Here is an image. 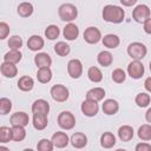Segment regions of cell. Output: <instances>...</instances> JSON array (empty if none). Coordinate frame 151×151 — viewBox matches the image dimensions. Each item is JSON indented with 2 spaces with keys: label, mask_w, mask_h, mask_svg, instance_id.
I'll return each instance as SVG.
<instances>
[{
  "label": "cell",
  "mask_w": 151,
  "mask_h": 151,
  "mask_svg": "<svg viewBox=\"0 0 151 151\" xmlns=\"http://www.w3.org/2000/svg\"><path fill=\"white\" fill-rule=\"evenodd\" d=\"M103 19L111 24H120L125 18V12L120 6L106 5L103 8Z\"/></svg>",
  "instance_id": "1"
},
{
  "label": "cell",
  "mask_w": 151,
  "mask_h": 151,
  "mask_svg": "<svg viewBox=\"0 0 151 151\" xmlns=\"http://www.w3.org/2000/svg\"><path fill=\"white\" fill-rule=\"evenodd\" d=\"M58 14L63 21H72L78 17V9L73 4H63L58 8Z\"/></svg>",
  "instance_id": "2"
},
{
  "label": "cell",
  "mask_w": 151,
  "mask_h": 151,
  "mask_svg": "<svg viewBox=\"0 0 151 151\" xmlns=\"http://www.w3.org/2000/svg\"><path fill=\"white\" fill-rule=\"evenodd\" d=\"M147 53V48L143 42L134 41L127 46V54L133 60H142Z\"/></svg>",
  "instance_id": "3"
},
{
  "label": "cell",
  "mask_w": 151,
  "mask_h": 151,
  "mask_svg": "<svg viewBox=\"0 0 151 151\" xmlns=\"http://www.w3.org/2000/svg\"><path fill=\"white\" fill-rule=\"evenodd\" d=\"M51 96H52L53 100H55L58 103H64L68 99L70 92L65 85L57 84V85H53L51 87Z\"/></svg>",
  "instance_id": "4"
},
{
  "label": "cell",
  "mask_w": 151,
  "mask_h": 151,
  "mask_svg": "<svg viewBox=\"0 0 151 151\" xmlns=\"http://www.w3.org/2000/svg\"><path fill=\"white\" fill-rule=\"evenodd\" d=\"M58 125L63 130H72L76 125V118L70 111H63L58 116Z\"/></svg>",
  "instance_id": "5"
},
{
  "label": "cell",
  "mask_w": 151,
  "mask_h": 151,
  "mask_svg": "<svg viewBox=\"0 0 151 151\" xmlns=\"http://www.w3.org/2000/svg\"><path fill=\"white\" fill-rule=\"evenodd\" d=\"M150 14H151V11L147 5H144V4H140V5H137L132 12V18L134 21L137 22H144L146 19L150 18Z\"/></svg>",
  "instance_id": "6"
},
{
  "label": "cell",
  "mask_w": 151,
  "mask_h": 151,
  "mask_svg": "<svg viewBox=\"0 0 151 151\" xmlns=\"http://www.w3.org/2000/svg\"><path fill=\"white\" fill-rule=\"evenodd\" d=\"M145 68L144 65L140 63V60H132L129 65H127V74L132 78V79H139L144 76Z\"/></svg>",
  "instance_id": "7"
},
{
  "label": "cell",
  "mask_w": 151,
  "mask_h": 151,
  "mask_svg": "<svg viewBox=\"0 0 151 151\" xmlns=\"http://www.w3.org/2000/svg\"><path fill=\"white\" fill-rule=\"evenodd\" d=\"M81 112L84 116L86 117H94L98 111H99V106H98V101L92 100V99H85L81 103Z\"/></svg>",
  "instance_id": "8"
},
{
  "label": "cell",
  "mask_w": 151,
  "mask_h": 151,
  "mask_svg": "<svg viewBox=\"0 0 151 151\" xmlns=\"http://www.w3.org/2000/svg\"><path fill=\"white\" fill-rule=\"evenodd\" d=\"M67 72L68 76L73 79H78L83 74V64L79 59H71L67 63Z\"/></svg>",
  "instance_id": "9"
},
{
  "label": "cell",
  "mask_w": 151,
  "mask_h": 151,
  "mask_svg": "<svg viewBox=\"0 0 151 151\" xmlns=\"http://www.w3.org/2000/svg\"><path fill=\"white\" fill-rule=\"evenodd\" d=\"M101 39H103V38H101V32H100L99 28H97V27H93V26L87 27V28L85 29V32H84V40H85L87 44L93 45V44L99 42Z\"/></svg>",
  "instance_id": "10"
},
{
  "label": "cell",
  "mask_w": 151,
  "mask_h": 151,
  "mask_svg": "<svg viewBox=\"0 0 151 151\" xmlns=\"http://www.w3.org/2000/svg\"><path fill=\"white\" fill-rule=\"evenodd\" d=\"M51 140H52L54 147H57V149H64V147H66V146L68 145V143H70L68 136H67L65 132H63V131H57L55 133H53Z\"/></svg>",
  "instance_id": "11"
},
{
  "label": "cell",
  "mask_w": 151,
  "mask_h": 151,
  "mask_svg": "<svg viewBox=\"0 0 151 151\" xmlns=\"http://www.w3.org/2000/svg\"><path fill=\"white\" fill-rule=\"evenodd\" d=\"M9 123L12 126L14 125H20V126H26L29 123V117L25 112H15L11 116Z\"/></svg>",
  "instance_id": "12"
},
{
  "label": "cell",
  "mask_w": 151,
  "mask_h": 151,
  "mask_svg": "<svg viewBox=\"0 0 151 151\" xmlns=\"http://www.w3.org/2000/svg\"><path fill=\"white\" fill-rule=\"evenodd\" d=\"M63 34H64V38L68 41H72V40H76L79 35V28L76 24H67L65 27H64V31H63Z\"/></svg>",
  "instance_id": "13"
},
{
  "label": "cell",
  "mask_w": 151,
  "mask_h": 151,
  "mask_svg": "<svg viewBox=\"0 0 151 151\" xmlns=\"http://www.w3.org/2000/svg\"><path fill=\"white\" fill-rule=\"evenodd\" d=\"M70 142H71V144H72L73 147H76V149H83L87 144V137L83 132H76V133L72 134Z\"/></svg>",
  "instance_id": "14"
},
{
  "label": "cell",
  "mask_w": 151,
  "mask_h": 151,
  "mask_svg": "<svg viewBox=\"0 0 151 151\" xmlns=\"http://www.w3.org/2000/svg\"><path fill=\"white\" fill-rule=\"evenodd\" d=\"M44 45H45V41L40 35H35L34 34V35L29 37L28 40H27V47L33 52L40 51L44 47Z\"/></svg>",
  "instance_id": "15"
},
{
  "label": "cell",
  "mask_w": 151,
  "mask_h": 151,
  "mask_svg": "<svg viewBox=\"0 0 151 151\" xmlns=\"http://www.w3.org/2000/svg\"><path fill=\"white\" fill-rule=\"evenodd\" d=\"M33 126L35 130H44L46 129L47 124H48V119H47V114H44V113H33Z\"/></svg>",
  "instance_id": "16"
},
{
  "label": "cell",
  "mask_w": 151,
  "mask_h": 151,
  "mask_svg": "<svg viewBox=\"0 0 151 151\" xmlns=\"http://www.w3.org/2000/svg\"><path fill=\"white\" fill-rule=\"evenodd\" d=\"M0 70H1V74L6 78H14L18 74V68L15 64H12V63L4 61L0 66Z\"/></svg>",
  "instance_id": "17"
},
{
  "label": "cell",
  "mask_w": 151,
  "mask_h": 151,
  "mask_svg": "<svg viewBox=\"0 0 151 151\" xmlns=\"http://www.w3.org/2000/svg\"><path fill=\"white\" fill-rule=\"evenodd\" d=\"M119 111V104L114 99H106L103 104V112L107 116L116 114Z\"/></svg>",
  "instance_id": "18"
},
{
  "label": "cell",
  "mask_w": 151,
  "mask_h": 151,
  "mask_svg": "<svg viewBox=\"0 0 151 151\" xmlns=\"http://www.w3.org/2000/svg\"><path fill=\"white\" fill-rule=\"evenodd\" d=\"M32 112L33 113H44L48 114L50 112V104L45 99H38L32 104Z\"/></svg>",
  "instance_id": "19"
},
{
  "label": "cell",
  "mask_w": 151,
  "mask_h": 151,
  "mask_svg": "<svg viewBox=\"0 0 151 151\" xmlns=\"http://www.w3.org/2000/svg\"><path fill=\"white\" fill-rule=\"evenodd\" d=\"M34 63L38 67H50L52 64V59L51 57L45 53V52H40L38 54H35L34 57Z\"/></svg>",
  "instance_id": "20"
},
{
  "label": "cell",
  "mask_w": 151,
  "mask_h": 151,
  "mask_svg": "<svg viewBox=\"0 0 151 151\" xmlns=\"http://www.w3.org/2000/svg\"><path fill=\"white\" fill-rule=\"evenodd\" d=\"M101 41H103V45L105 47L111 48V50L118 47L119 44H120V39H119V37L117 34H106V35H104Z\"/></svg>",
  "instance_id": "21"
},
{
  "label": "cell",
  "mask_w": 151,
  "mask_h": 151,
  "mask_svg": "<svg viewBox=\"0 0 151 151\" xmlns=\"http://www.w3.org/2000/svg\"><path fill=\"white\" fill-rule=\"evenodd\" d=\"M37 79L41 84H47L52 79V71L50 67H39L37 72Z\"/></svg>",
  "instance_id": "22"
},
{
  "label": "cell",
  "mask_w": 151,
  "mask_h": 151,
  "mask_svg": "<svg viewBox=\"0 0 151 151\" xmlns=\"http://www.w3.org/2000/svg\"><path fill=\"white\" fill-rule=\"evenodd\" d=\"M118 137L122 142H130L133 138V129L130 125H123L118 129Z\"/></svg>",
  "instance_id": "23"
},
{
  "label": "cell",
  "mask_w": 151,
  "mask_h": 151,
  "mask_svg": "<svg viewBox=\"0 0 151 151\" xmlns=\"http://www.w3.org/2000/svg\"><path fill=\"white\" fill-rule=\"evenodd\" d=\"M33 86H34V80L28 76H22L18 80V87L24 92H29L33 88Z\"/></svg>",
  "instance_id": "24"
},
{
  "label": "cell",
  "mask_w": 151,
  "mask_h": 151,
  "mask_svg": "<svg viewBox=\"0 0 151 151\" xmlns=\"http://www.w3.org/2000/svg\"><path fill=\"white\" fill-rule=\"evenodd\" d=\"M100 145L104 149H111L116 145V137L112 132H104L100 137Z\"/></svg>",
  "instance_id": "25"
},
{
  "label": "cell",
  "mask_w": 151,
  "mask_h": 151,
  "mask_svg": "<svg viewBox=\"0 0 151 151\" xmlns=\"http://www.w3.org/2000/svg\"><path fill=\"white\" fill-rule=\"evenodd\" d=\"M97 61H98V64H99L100 66L107 67V66H110V65L112 64L113 57H112L111 52H109V51H101V52H99V54L97 55Z\"/></svg>",
  "instance_id": "26"
},
{
  "label": "cell",
  "mask_w": 151,
  "mask_h": 151,
  "mask_svg": "<svg viewBox=\"0 0 151 151\" xmlns=\"http://www.w3.org/2000/svg\"><path fill=\"white\" fill-rule=\"evenodd\" d=\"M104 97H105V90L101 88V87H93V88H91L86 92V98L96 100V101L103 100Z\"/></svg>",
  "instance_id": "27"
},
{
  "label": "cell",
  "mask_w": 151,
  "mask_h": 151,
  "mask_svg": "<svg viewBox=\"0 0 151 151\" xmlns=\"http://www.w3.org/2000/svg\"><path fill=\"white\" fill-rule=\"evenodd\" d=\"M33 5L31 4V2H21L19 6H18V9H17V12H18V14L20 15V17H22V18H28V17H31L32 15V13H33Z\"/></svg>",
  "instance_id": "28"
},
{
  "label": "cell",
  "mask_w": 151,
  "mask_h": 151,
  "mask_svg": "<svg viewBox=\"0 0 151 151\" xmlns=\"http://www.w3.org/2000/svg\"><path fill=\"white\" fill-rule=\"evenodd\" d=\"M21 52L19 50H9L5 55H4V61L12 63V64H18L21 60Z\"/></svg>",
  "instance_id": "29"
},
{
  "label": "cell",
  "mask_w": 151,
  "mask_h": 151,
  "mask_svg": "<svg viewBox=\"0 0 151 151\" xmlns=\"http://www.w3.org/2000/svg\"><path fill=\"white\" fill-rule=\"evenodd\" d=\"M87 77L92 83H100L103 80V73L97 66H91L88 68Z\"/></svg>",
  "instance_id": "30"
},
{
  "label": "cell",
  "mask_w": 151,
  "mask_h": 151,
  "mask_svg": "<svg viewBox=\"0 0 151 151\" xmlns=\"http://www.w3.org/2000/svg\"><path fill=\"white\" fill-rule=\"evenodd\" d=\"M54 52L60 57H66L71 52V47L65 41H58L54 45Z\"/></svg>",
  "instance_id": "31"
},
{
  "label": "cell",
  "mask_w": 151,
  "mask_h": 151,
  "mask_svg": "<svg viewBox=\"0 0 151 151\" xmlns=\"http://www.w3.org/2000/svg\"><path fill=\"white\" fill-rule=\"evenodd\" d=\"M12 131H13V140L14 142H21L25 139V137H26L25 126L14 125V126H12Z\"/></svg>",
  "instance_id": "32"
},
{
  "label": "cell",
  "mask_w": 151,
  "mask_h": 151,
  "mask_svg": "<svg viewBox=\"0 0 151 151\" xmlns=\"http://www.w3.org/2000/svg\"><path fill=\"white\" fill-rule=\"evenodd\" d=\"M138 137L139 139L147 142L151 140V125L150 124H144L138 129Z\"/></svg>",
  "instance_id": "33"
},
{
  "label": "cell",
  "mask_w": 151,
  "mask_h": 151,
  "mask_svg": "<svg viewBox=\"0 0 151 151\" xmlns=\"http://www.w3.org/2000/svg\"><path fill=\"white\" fill-rule=\"evenodd\" d=\"M134 101H136V104H137L139 107H146V106L150 104V101H151V97H150V94H147L146 92H140V93H138V94L136 96Z\"/></svg>",
  "instance_id": "34"
},
{
  "label": "cell",
  "mask_w": 151,
  "mask_h": 151,
  "mask_svg": "<svg viewBox=\"0 0 151 151\" xmlns=\"http://www.w3.org/2000/svg\"><path fill=\"white\" fill-rule=\"evenodd\" d=\"M0 140H1V143H8L9 140H13L12 127H7V126L0 127Z\"/></svg>",
  "instance_id": "35"
},
{
  "label": "cell",
  "mask_w": 151,
  "mask_h": 151,
  "mask_svg": "<svg viewBox=\"0 0 151 151\" xmlns=\"http://www.w3.org/2000/svg\"><path fill=\"white\" fill-rule=\"evenodd\" d=\"M59 34H60V29H59V27L57 25H50L45 29V37L47 39H50V40L57 39L59 37Z\"/></svg>",
  "instance_id": "36"
},
{
  "label": "cell",
  "mask_w": 151,
  "mask_h": 151,
  "mask_svg": "<svg viewBox=\"0 0 151 151\" xmlns=\"http://www.w3.org/2000/svg\"><path fill=\"white\" fill-rule=\"evenodd\" d=\"M7 44L11 50H20V47H22L24 41L20 35H12V37H9Z\"/></svg>",
  "instance_id": "37"
},
{
  "label": "cell",
  "mask_w": 151,
  "mask_h": 151,
  "mask_svg": "<svg viewBox=\"0 0 151 151\" xmlns=\"http://www.w3.org/2000/svg\"><path fill=\"white\" fill-rule=\"evenodd\" d=\"M54 147L52 140L50 139H46V138H42L39 140V143L37 144V149L39 151H52Z\"/></svg>",
  "instance_id": "38"
},
{
  "label": "cell",
  "mask_w": 151,
  "mask_h": 151,
  "mask_svg": "<svg viewBox=\"0 0 151 151\" xmlns=\"http://www.w3.org/2000/svg\"><path fill=\"white\" fill-rule=\"evenodd\" d=\"M125 79H126V74H125L124 70H122V68H116V70L112 71V80H113L114 83L122 84V83L125 81Z\"/></svg>",
  "instance_id": "39"
},
{
  "label": "cell",
  "mask_w": 151,
  "mask_h": 151,
  "mask_svg": "<svg viewBox=\"0 0 151 151\" xmlns=\"http://www.w3.org/2000/svg\"><path fill=\"white\" fill-rule=\"evenodd\" d=\"M11 110H12V101L6 97L0 98V112H1V114L5 116V114L9 113Z\"/></svg>",
  "instance_id": "40"
},
{
  "label": "cell",
  "mask_w": 151,
  "mask_h": 151,
  "mask_svg": "<svg viewBox=\"0 0 151 151\" xmlns=\"http://www.w3.org/2000/svg\"><path fill=\"white\" fill-rule=\"evenodd\" d=\"M8 34H9V26L5 21H1L0 22V39L1 40L6 39Z\"/></svg>",
  "instance_id": "41"
},
{
  "label": "cell",
  "mask_w": 151,
  "mask_h": 151,
  "mask_svg": "<svg viewBox=\"0 0 151 151\" xmlns=\"http://www.w3.org/2000/svg\"><path fill=\"white\" fill-rule=\"evenodd\" d=\"M136 151H151V145L147 143H139L136 145Z\"/></svg>",
  "instance_id": "42"
},
{
  "label": "cell",
  "mask_w": 151,
  "mask_h": 151,
  "mask_svg": "<svg viewBox=\"0 0 151 151\" xmlns=\"http://www.w3.org/2000/svg\"><path fill=\"white\" fill-rule=\"evenodd\" d=\"M143 27H144V32L145 33L151 34V17L143 22Z\"/></svg>",
  "instance_id": "43"
},
{
  "label": "cell",
  "mask_w": 151,
  "mask_h": 151,
  "mask_svg": "<svg viewBox=\"0 0 151 151\" xmlns=\"http://www.w3.org/2000/svg\"><path fill=\"white\" fill-rule=\"evenodd\" d=\"M119 1H120L122 5H124V6H126V7L133 6V5H136V2H137V0H119Z\"/></svg>",
  "instance_id": "44"
},
{
  "label": "cell",
  "mask_w": 151,
  "mask_h": 151,
  "mask_svg": "<svg viewBox=\"0 0 151 151\" xmlns=\"http://www.w3.org/2000/svg\"><path fill=\"white\" fill-rule=\"evenodd\" d=\"M144 87H145V90H146L147 92L151 93V77H149V78L145 79V81H144Z\"/></svg>",
  "instance_id": "45"
},
{
  "label": "cell",
  "mask_w": 151,
  "mask_h": 151,
  "mask_svg": "<svg viewBox=\"0 0 151 151\" xmlns=\"http://www.w3.org/2000/svg\"><path fill=\"white\" fill-rule=\"evenodd\" d=\"M145 119L147 123H151V107L147 109V111L145 112Z\"/></svg>",
  "instance_id": "46"
},
{
  "label": "cell",
  "mask_w": 151,
  "mask_h": 151,
  "mask_svg": "<svg viewBox=\"0 0 151 151\" xmlns=\"http://www.w3.org/2000/svg\"><path fill=\"white\" fill-rule=\"evenodd\" d=\"M150 71H151V61H150Z\"/></svg>",
  "instance_id": "47"
}]
</instances>
